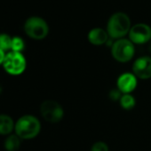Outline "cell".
Returning <instances> with one entry per match:
<instances>
[{
	"label": "cell",
	"mask_w": 151,
	"mask_h": 151,
	"mask_svg": "<svg viewBox=\"0 0 151 151\" xmlns=\"http://www.w3.org/2000/svg\"><path fill=\"white\" fill-rule=\"evenodd\" d=\"M131 20L129 16L118 12L110 16L107 24V32L111 38L120 39L126 36L131 29Z\"/></svg>",
	"instance_id": "1"
},
{
	"label": "cell",
	"mask_w": 151,
	"mask_h": 151,
	"mask_svg": "<svg viewBox=\"0 0 151 151\" xmlns=\"http://www.w3.org/2000/svg\"><path fill=\"white\" fill-rule=\"evenodd\" d=\"M16 134L23 139H30L37 137L41 130L39 120L32 115H25L18 119L15 124Z\"/></svg>",
	"instance_id": "2"
},
{
	"label": "cell",
	"mask_w": 151,
	"mask_h": 151,
	"mask_svg": "<svg viewBox=\"0 0 151 151\" xmlns=\"http://www.w3.org/2000/svg\"><path fill=\"white\" fill-rule=\"evenodd\" d=\"M135 53L134 44L126 38H120L115 41L111 46L112 57L118 62L125 63L130 61Z\"/></svg>",
	"instance_id": "3"
},
{
	"label": "cell",
	"mask_w": 151,
	"mask_h": 151,
	"mask_svg": "<svg viewBox=\"0 0 151 151\" xmlns=\"http://www.w3.org/2000/svg\"><path fill=\"white\" fill-rule=\"evenodd\" d=\"M24 30L29 37L36 40H41L47 37L49 33V26L43 18L32 16L26 21Z\"/></svg>",
	"instance_id": "4"
},
{
	"label": "cell",
	"mask_w": 151,
	"mask_h": 151,
	"mask_svg": "<svg viewBox=\"0 0 151 151\" xmlns=\"http://www.w3.org/2000/svg\"><path fill=\"white\" fill-rule=\"evenodd\" d=\"M5 70L13 76L22 74L27 67V61L22 52H11L6 54L3 63Z\"/></svg>",
	"instance_id": "5"
},
{
	"label": "cell",
	"mask_w": 151,
	"mask_h": 151,
	"mask_svg": "<svg viewBox=\"0 0 151 151\" xmlns=\"http://www.w3.org/2000/svg\"><path fill=\"white\" fill-rule=\"evenodd\" d=\"M40 113L43 118L49 123H58L64 116L62 106L52 100H46L40 106Z\"/></svg>",
	"instance_id": "6"
},
{
	"label": "cell",
	"mask_w": 151,
	"mask_h": 151,
	"mask_svg": "<svg viewBox=\"0 0 151 151\" xmlns=\"http://www.w3.org/2000/svg\"><path fill=\"white\" fill-rule=\"evenodd\" d=\"M129 39L135 45H142L151 40V28L145 23L133 25L129 32Z\"/></svg>",
	"instance_id": "7"
},
{
	"label": "cell",
	"mask_w": 151,
	"mask_h": 151,
	"mask_svg": "<svg viewBox=\"0 0 151 151\" xmlns=\"http://www.w3.org/2000/svg\"><path fill=\"white\" fill-rule=\"evenodd\" d=\"M132 73L139 79L151 78V57L141 56L136 59L132 65Z\"/></svg>",
	"instance_id": "8"
},
{
	"label": "cell",
	"mask_w": 151,
	"mask_h": 151,
	"mask_svg": "<svg viewBox=\"0 0 151 151\" xmlns=\"http://www.w3.org/2000/svg\"><path fill=\"white\" fill-rule=\"evenodd\" d=\"M138 85V78L132 72H125L121 74L117 80H116V86L117 89L123 93H132Z\"/></svg>",
	"instance_id": "9"
},
{
	"label": "cell",
	"mask_w": 151,
	"mask_h": 151,
	"mask_svg": "<svg viewBox=\"0 0 151 151\" xmlns=\"http://www.w3.org/2000/svg\"><path fill=\"white\" fill-rule=\"evenodd\" d=\"M109 37L107 30L101 28H94L91 29L87 36L88 41L93 45H102L106 44Z\"/></svg>",
	"instance_id": "10"
},
{
	"label": "cell",
	"mask_w": 151,
	"mask_h": 151,
	"mask_svg": "<svg viewBox=\"0 0 151 151\" xmlns=\"http://www.w3.org/2000/svg\"><path fill=\"white\" fill-rule=\"evenodd\" d=\"M14 127L15 124L11 116L5 114L0 115V134L8 135L12 132Z\"/></svg>",
	"instance_id": "11"
},
{
	"label": "cell",
	"mask_w": 151,
	"mask_h": 151,
	"mask_svg": "<svg viewBox=\"0 0 151 151\" xmlns=\"http://www.w3.org/2000/svg\"><path fill=\"white\" fill-rule=\"evenodd\" d=\"M21 147V138L17 134L9 135L5 140V148L7 151H18Z\"/></svg>",
	"instance_id": "12"
},
{
	"label": "cell",
	"mask_w": 151,
	"mask_h": 151,
	"mask_svg": "<svg viewBox=\"0 0 151 151\" xmlns=\"http://www.w3.org/2000/svg\"><path fill=\"white\" fill-rule=\"evenodd\" d=\"M119 104L122 107V109L125 110H131L136 105V100L133 95L131 93H124L122 95L121 99L119 100Z\"/></svg>",
	"instance_id": "13"
},
{
	"label": "cell",
	"mask_w": 151,
	"mask_h": 151,
	"mask_svg": "<svg viewBox=\"0 0 151 151\" xmlns=\"http://www.w3.org/2000/svg\"><path fill=\"white\" fill-rule=\"evenodd\" d=\"M12 40L13 38L6 34H0V49L3 51H7L12 49Z\"/></svg>",
	"instance_id": "14"
},
{
	"label": "cell",
	"mask_w": 151,
	"mask_h": 151,
	"mask_svg": "<svg viewBox=\"0 0 151 151\" xmlns=\"http://www.w3.org/2000/svg\"><path fill=\"white\" fill-rule=\"evenodd\" d=\"M25 47V44L22 38L19 37H13L12 40V50L13 52H22V51L24 49Z\"/></svg>",
	"instance_id": "15"
},
{
	"label": "cell",
	"mask_w": 151,
	"mask_h": 151,
	"mask_svg": "<svg viewBox=\"0 0 151 151\" xmlns=\"http://www.w3.org/2000/svg\"><path fill=\"white\" fill-rule=\"evenodd\" d=\"M91 151H109L108 144L104 141H97L93 144Z\"/></svg>",
	"instance_id": "16"
},
{
	"label": "cell",
	"mask_w": 151,
	"mask_h": 151,
	"mask_svg": "<svg viewBox=\"0 0 151 151\" xmlns=\"http://www.w3.org/2000/svg\"><path fill=\"white\" fill-rule=\"evenodd\" d=\"M122 95H123V93L118 89H113V90H111L109 92V94L110 100L113 101H119V100L121 99Z\"/></svg>",
	"instance_id": "17"
},
{
	"label": "cell",
	"mask_w": 151,
	"mask_h": 151,
	"mask_svg": "<svg viewBox=\"0 0 151 151\" xmlns=\"http://www.w3.org/2000/svg\"><path fill=\"white\" fill-rule=\"evenodd\" d=\"M6 54L5 53V51H3L2 49H0V64H3L5 61Z\"/></svg>",
	"instance_id": "18"
},
{
	"label": "cell",
	"mask_w": 151,
	"mask_h": 151,
	"mask_svg": "<svg viewBox=\"0 0 151 151\" xmlns=\"http://www.w3.org/2000/svg\"><path fill=\"white\" fill-rule=\"evenodd\" d=\"M148 51H149V52L151 53V40L148 42Z\"/></svg>",
	"instance_id": "19"
}]
</instances>
